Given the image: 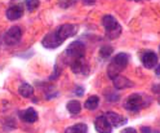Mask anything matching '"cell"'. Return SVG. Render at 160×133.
Returning <instances> with one entry per match:
<instances>
[{"mask_svg":"<svg viewBox=\"0 0 160 133\" xmlns=\"http://www.w3.org/2000/svg\"><path fill=\"white\" fill-rule=\"evenodd\" d=\"M142 65L146 69H152L158 65V56L154 52H146L142 56Z\"/></svg>","mask_w":160,"mask_h":133,"instance_id":"4fadbf2b","label":"cell"},{"mask_svg":"<svg viewBox=\"0 0 160 133\" xmlns=\"http://www.w3.org/2000/svg\"><path fill=\"white\" fill-rule=\"evenodd\" d=\"M94 127H96V130L101 132V133H107V132H111L112 127L110 125V123L107 121L106 116L102 115V116H98L94 121Z\"/></svg>","mask_w":160,"mask_h":133,"instance_id":"30bf717a","label":"cell"},{"mask_svg":"<svg viewBox=\"0 0 160 133\" xmlns=\"http://www.w3.org/2000/svg\"><path fill=\"white\" fill-rule=\"evenodd\" d=\"M62 43H63V40H61V39L57 36L56 31H54V33H49V34L43 39V42H42V44H43L45 48H48V49L58 48Z\"/></svg>","mask_w":160,"mask_h":133,"instance_id":"ba28073f","label":"cell"},{"mask_svg":"<svg viewBox=\"0 0 160 133\" xmlns=\"http://www.w3.org/2000/svg\"><path fill=\"white\" fill-rule=\"evenodd\" d=\"M22 38V31L18 26H13L8 30L4 35V43L7 45H16L19 43V40Z\"/></svg>","mask_w":160,"mask_h":133,"instance_id":"8992f818","label":"cell"},{"mask_svg":"<svg viewBox=\"0 0 160 133\" xmlns=\"http://www.w3.org/2000/svg\"><path fill=\"white\" fill-rule=\"evenodd\" d=\"M75 93H76V95L79 93V96H83V95H84V92H83V88H82V87H79V88H76V90H75Z\"/></svg>","mask_w":160,"mask_h":133,"instance_id":"44dd1931","label":"cell"},{"mask_svg":"<svg viewBox=\"0 0 160 133\" xmlns=\"http://www.w3.org/2000/svg\"><path fill=\"white\" fill-rule=\"evenodd\" d=\"M66 132H79V133H85L88 132V125L87 124H75L72 127H68Z\"/></svg>","mask_w":160,"mask_h":133,"instance_id":"ac0fdd59","label":"cell"},{"mask_svg":"<svg viewBox=\"0 0 160 133\" xmlns=\"http://www.w3.org/2000/svg\"><path fill=\"white\" fill-rule=\"evenodd\" d=\"M79 31V27L78 25H74V23H65L62 26H59L57 30H56V34L57 36L61 39V40H65L71 38V36H75Z\"/></svg>","mask_w":160,"mask_h":133,"instance_id":"5b68a950","label":"cell"},{"mask_svg":"<svg viewBox=\"0 0 160 133\" xmlns=\"http://www.w3.org/2000/svg\"><path fill=\"white\" fill-rule=\"evenodd\" d=\"M105 116H106L107 121L110 123V125H111L112 128H119V127L124 125L127 123V118L116 114V112H106Z\"/></svg>","mask_w":160,"mask_h":133,"instance_id":"9c48e42d","label":"cell"},{"mask_svg":"<svg viewBox=\"0 0 160 133\" xmlns=\"http://www.w3.org/2000/svg\"><path fill=\"white\" fill-rule=\"evenodd\" d=\"M102 25L110 39H116L120 35V33H122V26L119 25V22L116 21V18L114 16H110V14L103 16Z\"/></svg>","mask_w":160,"mask_h":133,"instance_id":"3957f363","label":"cell"},{"mask_svg":"<svg viewBox=\"0 0 160 133\" xmlns=\"http://www.w3.org/2000/svg\"><path fill=\"white\" fill-rule=\"evenodd\" d=\"M18 93L19 96H22L23 98H30L32 95H34V88L27 84V83H22L18 88Z\"/></svg>","mask_w":160,"mask_h":133,"instance_id":"9a60e30c","label":"cell"},{"mask_svg":"<svg viewBox=\"0 0 160 133\" xmlns=\"http://www.w3.org/2000/svg\"><path fill=\"white\" fill-rule=\"evenodd\" d=\"M134 2H142V0H134Z\"/></svg>","mask_w":160,"mask_h":133,"instance_id":"d4e9b609","label":"cell"},{"mask_svg":"<svg viewBox=\"0 0 160 133\" xmlns=\"http://www.w3.org/2000/svg\"><path fill=\"white\" fill-rule=\"evenodd\" d=\"M98 105H99V98L97 97V96H91L87 101H85V107L88 109V110H96L97 107H98Z\"/></svg>","mask_w":160,"mask_h":133,"instance_id":"e0dca14e","label":"cell"},{"mask_svg":"<svg viewBox=\"0 0 160 133\" xmlns=\"http://www.w3.org/2000/svg\"><path fill=\"white\" fill-rule=\"evenodd\" d=\"M85 54V45L82 42H72L66 49V56L70 59V62L76 58L84 57Z\"/></svg>","mask_w":160,"mask_h":133,"instance_id":"277c9868","label":"cell"},{"mask_svg":"<svg viewBox=\"0 0 160 133\" xmlns=\"http://www.w3.org/2000/svg\"><path fill=\"white\" fill-rule=\"evenodd\" d=\"M19 116H21V119L26 123H35L38 120V112L32 107H28V109L21 111Z\"/></svg>","mask_w":160,"mask_h":133,"instance_id":"5bb4252c","label":"cell"},{"mask_svg":"<svg viewBox=\"0 0 160 133\" xmlns=\"http://www.w3.org/2000/svg\"><path fill=\"white\" fill-rule=\"evenodd\" d=\"M39 4H40L39 0H26V7L30 12L35 11V9L39 7Z\"/></svg>","mask_w":160,"mask_h":133,"instance_id":"d6986e66","label":"cell"},{"mask_svg":"<svg viewBox=\"0 0 160 133\" xmlns=\"http://www.w3.org/2000/svg\"><path fill=\"white\" fill-rule=\"evenodd\" d=\"M67 110H68L70 114L76 115V114H79V112L82 111V105H80L79 101L72 100V101H70L68 104H67Z\"/></svg>","mask_w":160,"mask_h":133,"instance_id":"2e32d148","label":"cell"},{"mask_svg":"<svg viewBox=\"0 0 160 133\" xmlns=\"http://www.w3.org/2000/svg\"><path fill=\"white\" fill-rule=\"evenodd\" d=\"M123 132H124V133H129V132H131V133H134L136 129H134V128H125V129H123Z\"/></svg>","mask_w":160,"mask_h":133,"instance_id":"7402d4cb","label":"cell"},{"mask_svg":"<svg viewBox=\"0 0 160 133\" xmlns=\"http://www.w3.org/2000/svg\"><path fill=\"white\" fill-rule=\"evenodd\" d=\"M23 16V8L21 5H12L7 9V17L11 21H16Z\"/></svg>","mask_w":160,"mask_h":133,"instance_id":"7c38bea8","label":"cell"},{"mask_svg":"<svg viewBox=\"0 0 160 133\" xmlns=\"http://www.w3.org/2000/svg\"><path fill=\"white\" fill-rule=\"evenodd\" d=\"M148 104H150V100L146 98L143 95L133 93V95H131V96L127 98L125 104H124V107H125L127 110H129V111L137 112V111H139L141 109L146 107Z\"/></svg>","mask_w":160,"mask_h":133,"instance_id":"7a4b0ae2","label":"cell"},{"mask_svg":"<svg viewBox=\"0 0 160 133\" xmlns=\"http://www.w3.org/2000/svg\"><path fill=\"white\" fill-rule=\"evenodd\" d=\"M112 79V84L116 89H124V88H129V87H133L134 84L132 83L131 80H128L127 78L122 76V75H115L111 78Z\"/></svg>","mask_w":160,"mask_h":133,"instance_id":"8fae6325","label":"cell"},{"mask_svg":"<svg viewBox=\"0 0 160 133\" xmlns=\"http://www.w3.org/2000/svg\"><path fill=\"white\" fill-rule=\"evenodd\" d=\"M141 130H142V132H151V128H148V127H143V128H141Z\"/></svg>","mask_w":160,"mask_h":133,"instance_id":"cb8c5ba5","label":"cell"},{"mask_svg":"<svg viewBox=\"0 0 160 133\" xmlns=\"http://www.w3.org/2000/svg\"><path fill=\"white\" fill-rule=\"evenodd\" d=\"M83 3H84V4H88V5H91V4L96 3V0H83Z\"/></svg>","mask_w":160,"mask_h":133,"instance_id":"603a6c76","label":"cell"},{"mask_svg":"<svg viewBox=\"0 0 160 133\" xmlns=\"http://www.w3.org/2000/svg\"><path fill=\"white\" fill-rule=\"evenodd\" d=\"M70 67H71L72 73H75V74L87 75L89 73V66L87 65L84 57H80V58H76V59L71 61V62H70Z\"/></svg>","mask_w":160,"mask_h":133,"instance_id":"52a82bcc","label":"cell"},{"mask_svg":"<svg viewBox=\"0 0 160 133\" xmlns=\"http://www.w3.org/2000/svg\"><path fill=\"white\" fill-rule=\"evenodd\" d=\"M128 62H129V57L127 53H119L116 54L111 64L108 65V69H107V73H108V76L112 78L115 75H118L119 73H122V71L128 66Z\"/></svg>","mask_w":160,"mask_h":133,"instance_id":"6da1fadb","label":"cell"},{"mask_svg":"<svg viewBox=\"0 0 160 133\" xmlns=\"http://www.w3.org/2000/svg\"><path fill=\"white\" fill-rule=\"evenodd\" d=\"M112 52H114L112 47H102L101 50H99V53H101V56H102L103 58H108L110 56H111Z\"/></svg>","mask_w":160,"mask_h":133,"instance_id":"ffe728a7","label":"cell"}]
</instances>
